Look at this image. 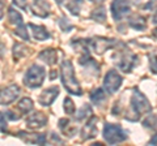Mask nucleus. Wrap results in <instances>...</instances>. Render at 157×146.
<instances>
[{
    "instance_id": "obj_31",
    "label": "nucleus",
    "mask_w": 157,
    "mask_h": 146,
    "mask_svg": "<svg viewBox=\"0 0 157 146\" xmlns=\"http://www.w3.org/2000/svg\"><path fill=\"white\" fill-rule=\"evenodd\" d=\"M148 59H149V68H151V72L157 75V53H149L148 55Z\"/></svg>"
},
{
    "instance_id": "obj_23",
    "label": "nucleus",
    "mask_w": 157,
    "mask_h": 146,
    "mask_svg": "<svg viewBox=\"0 0 157 146\" xmlns=\"http://www.w3.org/2000/svg\"><path fill=\"white\" fill-rule=\"evenodd\" d=\"M90 116H92V107L86 103L78 110L77 115L75 116V121H82L84 119H89Z\"/></svg>"
},
{
    "instance_id": "obj_29",
    "label": "nucleus",
    "mask_w": 157,
    "mask_h": 146,
    "mask_svg": "<svg viewBox=\"0 0 157 146\" xmlns=\"http://www.w3.org/2000/svg\"><path fill=\"white\" fill-rule=\"evenodd\" d=\"M63 107H64V111L67 115H73L75 114V103H73V100L71 98H67L64 99V104H63Z\"/></svg>"
},
{
    "instance_id": "obj_9",
    "label": "nucleus",
    "mask_w": 157,
    "mask_h": 146,
    "mask_svg": "<svg viewBox=\"0 0 157 146\" xmlns=\"http://www.w3.org/2000/svg\"><path fill=\"white\" fill-rule=\"evenodd\" d=\"M20 93H21V89L20 86L13 84V85H9L7 86L6 89L2 90V97H0V102H2V106H8L13 103L14 100L18 98Z\"/></svg>"
},
{
    "instance_id": "obj_24",
    "label": "nucleus",
    "mask_w": 157,
    "mask_h": 146,
    "mask_svg": "<svg viewBox=\"0 0 157 146\" xmlns=\"http://www.w3.org/2000/svg\"><path fill=\"white\" fill-rule=\"evenodd\" d=\"M28 51H29L28 48L24 45H21V43H14L13 45V57L16 60L21 59V57H24V56H26Z\"/></svg>"
},
{
    "instance_id": "obj_19",
    "label": "nucleus",
    "mask_w": 157,
    "mask_h": 146,
    "mask_svg": "<svg viewBox=\"0 0 157 146\" xmlns=\"http://www.w3.org/2000/svg\"><path fill=\"white\" fill-rule=\"evenodd\" d=\"M106 99H107V97L105 94L104 89H101V87H98V89L93 90L92 93H90V100H92V103L94 104V106H97V107H102V106H104Z\"/></svg>"
},
{
    "instance_id": "obj_5",
    "label": "nucleus",
    "mask_w": 157,
    "mask_h": 146,
    "mask_svg": "<svg viewBox=\"0 0 157 146\" xmlns=\"http://www.w3.org/2000/svg\"><path fill=\"white\" fill-rule=\"evenodd\" d=\"M104 140L110 145H117L121 144L127 140V133L123 130V128L119 124H111V123H105L104 125Z\"/></svg>"
},
{
    "instance_id": "obj_8",
    "label": "nucleus",
    "mask_w": 157,
    "mask_h": 146,
    "mask_svg": "<svg viewBox=\"0 0 157 146\" xmlns=\"http://www.w3.org/2000/svg\"><path fill=\"white\" fill-rule=\"evenodd\" d=\"M131 12V3L130 0H114L111 3V14L115 21L123 20L127 14Z\"/></svg>"
},
{
    "instance_id": "obj_13",
    "label": "nucleus",
    "mask_w": 157,
    "mask_h": 146,
    "mask_svg": "<svg viewBox=\"0 0 157 146\" xmlns=\"http://www.w3.org/2000/svg\"><path fill=\"white\" fill-rule=\"evenodd\" d=\"M97 121L98 118L97 116H90L89 120L86 121V124L84 125V128L81 129V138L86 141V140H92L97 136Z\"/></svg>"
},
{
    "instance_id": "obj_6",
    "label": "nucleus",
    "mask_w": 157,
    "mask_h": 146,
    "mask_svg": "<svg viewBox=\"0 0 157 146\" xmlns=\"http://www.w3.org/2000/svg\"><path fill=\"white\" fill-rule=\"evenodd\" d=\"M122 82H123V77H122L117 71L110 69L106 73V76L104 78V87L109 94H114L121 87Z\"/></svg>"
},
{
    "instance_id": "obj_17",
    "label": "nucleus",
    "mask_w": 157,
    "mask_h": 146,
    "mask_svg": "<svg viewBox=\"0 0 157 146\" xmlns=\"http://www.w3.org/2000/svg\"><path fill=\"white\" fill-rule=\"evenodd\" d=\"M71 46L75 48L76 52H80V55H89L90 39H73Z\"/></svg>"
},
{
    "instance_id": "obj_32",
    "label": "nucleus",
    "mask_w": 157,
    "mask_h": 146,
    "mask_svg": "<svg viewBox=\"0 0 157 146\" xmlns=\"http://www.w3.org/2000/svg\"><path fill=\"white\" fill-rule=\"evenodd\" d=\"M13 4L16 5L17 8L20 9H24V11H26L28 9V3L26 0H13Z\"/></svg>"
},
{
    "instance_id": "obj_2",
    "label": "nucleus",
    "mask_w": 157,
    "mask_h": 146,
    "mask_svg": "<svg viewBox=\"0 0 157 146\" xmlns=\"http://www.w3.org/2000/svg\"><path fill=\"white\" fill-rule=\"evenodd\" d=\"M118 46H119V50L115 51L114 55H113L114 64L119 68L122 72L130 73L137 64V56L134 52H131V50L124 43L118 42Z\"/></svg>"
},
{
    "instance_id": "obj_40",
    "label": "nucleus",
    "mask_w": 157,
    "mask_h": 146,
    "mask_svg": "<svg viewBox=\"0 0 157 146\" xmlns=\"http://www.w3.org/2000/svg\"><path fill=\"white\" fill-rule=\"evenodd\" d=\"M56 77V71H51V75H50V78H55Z\"/></svg>"
},
{
    "instance_id": "obj_10",
    "label": "nucleus",
    "mask_w": 157,
    "mask_h": 146,
    "mask_svg": "<svg viewBox=\"0 0 157 146\" xmlns=\"http://www.w3.org/2000/svg\"><path fill=\"white\" fill-rule=\"evenodd\" d=\"M16 137L22 140L24 142L30 145H45L46 144V134L43 133H29V132H20L16 133Z\"/></svg>"
},
{
    "instance_id": "obj_7",
    "label": "nucleus",
    "mask_w": 157,
    "mask_h": 146,
    "mask_svg": "<svg viewBox=\"0 0 157 146\" xmlns=\"http://www.w3.org/2000/svg\"><path fill=\"white\" fill-rule=\"evenodd\" d=\"M118 45L117 39H110V38H105V37H94L90 39V47L98 55L105 53L109 48H113Z\"/></svg>"
},
{
    "instance_id": "obj_30",
    "label": "nucleus",
    "mask_w": 157,
    "mask_h": 146,
    "mask_svg": "<svg viewBox=\"0 0 157 146\" xmlns=\"http://www.w3.org/2000/svg\"><path fill=\"white\" fill-rule=\"evenodd\" d=\"M58 24H59V26H60V29H62V30L64 31V33H67V31H71L72 29H73V25H72V24H71L70 21L67 20L66 17H62L60 20L58 21Z\"/></svg>"
},
{
    "instance_id": "obj_1",
    "label": "nucleus",
    "mask_w": 157,
    "mask_h": 146,
    "mask_svg": "<svg viewBox=\"0 0 157 146\" xmlns=\"http://www.w3.org/2000/svg\"><path fill=\"white\" fill-rule=\"evenodd\" d=\"M147 112H152V106L149 104V100L137 87H134L131 95V111L127 112L124 118L130 121H137L140 115Z\"/></svg>"
},
{
    "instance_id": "obj_42",
    "label": "nucleus",
    "mask_w": 157,
    "mask_h": 146,
    "mask_svg": "<svg viewBox=\"0 0 157 146\" xmlns=\"http://www.w3.org/2000/svg\"><path fill=\"white\" fill-rule=\"evenodd\" d=\"M55 2H56V3H58V4H62V3H63V2H64V0H55Z\"/></svg>"
},
{
    "instance_id": "obj_41",
    "label": "nucleus",
    "mask_w": 157,
    "mask_h": 146,
    "mask_svg": "<svg viewBox=\"0 0 157 146\" xmlns=\"http://www.w3.org/2000/svg\"><path fill=\"white\" fill-rule=\"evenodd\" d=\"M90 2H93V3H102V2H105V0H90Z\"/></svg>"
},
{
    "instance_id": "obj_27",
    "label": "nucleus",
    "mask_w": 157,
    "mask_h": 146,
    "mask_svg": "<svg viewBox=\"0 0 157 146\" xmlns=\"http://www.w3.org/2000/svg\"><path fill=\"white\" fill-rule=\"evenodd\" d=\"M143 124L145 128H149V129H156L157 128V116L153 114H149L147 118L143 120Z\"/></svg>"
},
{
    "instance_id": "obj_15",
    "label": "nucleus",
    "mask_w": 157,
    "mask_h": 146,
    "mask_svg": "<svg viewBox=\"0 0 157 146\" xmlns=\"http://www.w3.org/2000/svg\"><path fill=\"white\" fill-rule=\"evenodd\" d=\"M29 27L32 29L33 37L37 41H46L51 37V34L47 31V29L42 25H34V24H29Z\"/></svg>"
},
{
    "instance_id": "obj_39",
    "label": "nucleus",
    "mask_w": 157,
    "mask_h": 146,
    "mask_svg": "<svg viewBox=\"0 0 157 146\" xmlns=\"http://www.w3.org/2000/svg\"><path fill=\"white\" fill-rule=\"evenodd\" d=\"M152 22H153V24H157V12L153 14V17H152Z\"/></svg>"
},
{
    "instance_id": "obj_11",
    "label": "nucleus",
    "mask_w": 157,
    "mask_h": 146,
    "mask_svg": "<svg viewBox=\"0 0 157 146\" xmlns=\"http://www.w3.org/2000/svg\"><path fill=\"white\" fill-rule=\"evenodd\" d=\"M47 116L43 112H34L26 118V126L29 129H41L47 124Z\"/></svg>"
},
{
    "instance_id": "obj_26",
    "label": "nucleus",
    "mask_w": 157,
    "mask_h": 146,
    "mask_svg": "<svg viewBox=\"0 0 157 146\" xmlns=\"http://www.w3.org/2000/svg\"><path fill=\"white\" fill-rule=\"evenodd\" d=\"M81 5H82V0H68L66 7H67L68 11L73 14V16H77V14L80 13Z\"/></svg>"
},
{
    "instance_id": "obj_12",
    "label": "nucleus",
    "mask_w": 157,
    "mask_h": 146,
    "mask_svg": "<svg viewBox=\"0 0 157 146\" xmlns=\"http://www.w3.org/2000/svg\"><path fill=\"white\" fill-rule=\"evenodd\" d=\"M59 86H51V87H47V89H45L41 93V95H39L38 98V102L39 104L43 106V107H47L50 106L54 100H55V98L59 95Z\"/></svg>"
},
{
    "instance_id": "obj_33",
    "label": "nucleus",
    "mask_w": 157,
    "mask_h": 146,
    "mask_svg": "<svg viewBox=\"0 0 157 146\" xmlns=\"http://www.w3.org/2000/svg\"><path fill=\"white\" fill-rule=\"evenodd\" d=\"M6 115H7V118H8L9 120H13V121L21 119V115H14L13 111H6Z\"/></svg>"
},
{
    "instance_id": "obj_18",
    "label": "nucleus",
    "mask_w": 157,
    "mask_h": 146,
    "mask_svg": "<svg viewBox=\"0 0 157 146\" xmlns=\"http://www.w3.org/2000/svg\"><path fill=\"white\" fill-rule=\"evenodd\" d=\"M58 125H59V128H60L62 133L64 134V136H67V137H73V136L77 133V128L72 126L71 121L68 120L67 118H63V119L59 120Z\"/></svg>"
},
{
    "instance_id": "obj_34",
    "label": "nucleus",
    "mask_w": 157,
    "mask_h": 146,
    "mask_svg": "<svg viewBox=\"0 0 157 146\" xmlns=\"http://www.w3.org/2000/svg\"><path fill=\"white\" fill-rule=\"evenodd\" d=\"M157 8V0H149L148 3L144 5V9L149 11V9H156Z\"/></svg>"
},
{
    "instance_id": "obj_3",
    "label": "nucleus",
    "mask_w": 157,
    "mask_h": 146,
    "mask_svg": "<svg viewBox=\"0 0 157 146\" xmlns=\"http://www.w3.org/2000/svg\"><path fill=\"white\" fill-rule=\"evenodd\" d=\"M60 77H62L63 86L66 87V90L70 94H73V95H81L82 94L81 86H80V84H78L77 80H76L75 69H73V65H72L71 60L64 59L62 61Z\"/></svg>"
},
{
    "instance_id": "obj_22",
    "label": "nucleus",
    "mask_w": 157,
    "mask_h": 146,
    "mask_svg": "<svg viewBox=\"0 0 157 146\" xmlns=\"http://www.w3.org/2000/svg\"><path fill=\"white\" fill-rule=\"evenodd\" d=\"M34 107V103L30 98H22L21 100L17 103V110H20L22 114H28L30 112Z\"/></svg>"
},
{
    "instance_id": "obj_38",
    "label": "nucleus",
    "mask_w": 157,
    "mask_h": 146,
    "mask_svg": "<svg viewBox=\"0 0 157 146\" xmlns=\"http://www.w3.org/2000/svg\"><path fill=\"white\" fill-rule=\"evenodd\" d=\"M152 37H153L155 39H157V27H155L153 30H152Z\"/></svg>"
},
{
    "instance_id": "obj_28",
    "label": "nucleus",
    "mask_w": 157,
    "mask_h": 146,
    "mask_svg": "<svg viewBox=\"0 0 157 146\" xmlns=\"http://www.w3.org/2000/svg\"><path fill=\"white\" fill-rule=\"evenodd\" d=\"M14 34H16L17 37H20L21 39L24 41H29V34H28V30H26V25H24V24H21V25L16 26V30H14Z\"/></svg>"
},
{
    "instance_id": "obj_37",
    "label": "nucleus",
    "mask_w": 157,
    "mask_h": 146,
    "mask_svg": "<svg viewBox=\"0 0 157 146\" xmlns=\"http://www.w3.org/2000/svg\"><path fill=\"white\" fill-rule=\"evenodd\" d=\"M149 144L151 145H157V134H155V137L149 141Z\"/></svg>"
},
{
    "instance_id": "obj_35",
    "label": "nucleus",
    "mask_w": 157,
    "mask_h": 146,
    "mask_svg": "<svg viewBox=\"0 0 157 146\" xmlns=\"http://www.w3.org/2000/svg\"><path fill=\"white\" fill-rule=\"evenodd\" d=\"M6 112H2V133L7 132V121H6Z\"/></svg>"
},
{
    "instance_id": "obj_14",
    "label": "nucleus",
    "mask_w": 157,
    "mask_h": 146,
    "mask_svg": "<svg viewBox=\"0 0 157 146\" xmlns=\"http://www.w3.org/2000/svg\"><path fill=\"white\" fill-rule=\"evenodd\" d=\"M48 8H50V4L46 0H36V3L32 5V12L38 17L45 18L48 16Z\"/></svg>"
},
{
    "instance_id": "obj_36",
    "label": "nucleus",
    "mask_w": 157,
    "mask_h": 146,
    "mask_svg": "<svg viewBox=\"0 0 157 146\" xmlns=\"http://www.w3.org/2000/svg\"><path fill=\"white\" fill-rule=\"evenodd\" d=\"M51 137H52V140H54V142H59V144H63V141H62L60 138H59V137H58V136H56L55 133H52V134H51Z\"/></svg>"
},
{
    "instance_id": "obj_20",
    "label": "nucleus",
    "mask_w": 157,
    "mask_h": 146,
    "mask_svg": "<svg viewBox=\"0 0 157 146\" xmlns=\"http://www.w3.org/2000/svg\"><path fill=\"white\" fill-rule=\"evenodd\" d=\"M128 25L135 30H144L147 27V20L140 14H132L128 17Z\"/></svg>"
},
{
    "instance_id": "obj_4",
    "label": "nucleus",
    "mask_w": 157,
    "mask_h": 146,
    "mask_svg": "<svg viewBox=\"0 0 157 146\" xmlns=\"http://www.w3.org/2000/svg\"><path fill=\"white\" fill-rule=\"evenodd\" d=\"M45 77H46L45 68L38 64H33L26 71L25 76H24V84L28 87H30V89H37V87L42 86Z\"/></svg>"
},
{
    "instance_id": "obj_16",
    "label": "nucleus",
    "mask_w": 157,
    "mask_h": 146,
    "mask_svg": "<svg viewBox=\"0 0 157 146\" xmlns=\"http://www.w3.org/2000/svg\"><path fill=\"white\" fill-rule=\"evenodd\" d=\"M38 57L45 61L46 64L54 65L58 60V52H56L55 48H46V50H43L41 53H39Z\"/></svg>"
},
{
    "instance_id": "obj_21",
    "label": "nucleus",
    "mask_w": 157,
    "mask_h": 146,
    "mask_svg": "<svg viewBox=\"0 0 157 146\" xmlns=\"http://www.w3.org/2000/svg\"><path fill=\"white\" fill-rule=\"evenodd\" d=\"M90 17H92V20H94L96 22L105 24V22H106V9H105L104 7H98V8H96L94 11L92 12Z\"/></svg>"
},
{
    "instance_id": "obj_25",
    "label": "nucleus",
    "mask_w": 157,
    "mask_h": 146,
    "mask_svg": "<svg viewBox=\"0 0 157 146\" xmlns=\"http://www.w3.org/2000/svg\"><path fill=\"white\" fill-rule=\"evenodd\" d=\"M8 18H9V22L13 24V25H21V24H24L22 21V16L20 14L16 9L13 8H9L8 9Z\"/></svg>"
}]
</instances>
